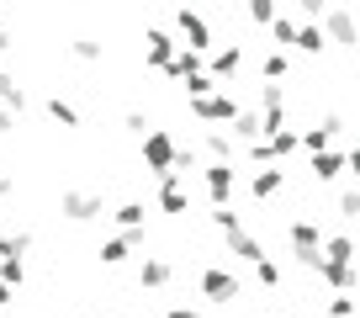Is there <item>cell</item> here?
I'll return each instance as SVG.
<instances>
[{
	"mask_svg": "<svg viewBox=\"0 0 360 318\" xmlns=\"http://www.w3.org/2000/svg\"><path fill=\"white\" fill-rule=\"evenodd\" d=\"M286 69H292V58L270 48V53H265V64H259V75H265V85H276V80H286Z\"/></svg>",
	"mask_w": 360,
	"mask_h": 318,
	"instance_id": "f1b7e54d",
	"label": "cell"
},
{
	"mask_svg": "<svg viewBox=\"0 0 360 318\" xmlns=\"http://www.w3.org/2000/svg\"><path fill=\"white\" fill-rule=\"evenodd\" d=\"M112 217H117V228H122V234H143V217H148V212H143V202H122Z\"/></svg>",
	"mask_w": 360,
	"mask_h": 318,
	"instance_id": "7402d4cb",
	"label": "cell"
},
{
	"mask_svg": "<svg viewBox=\"0 0 360 318\" xmlns=\"http://www.w3.org/2000/svg\"><path fill=\"white\" fill-rule=\"evenodd\" d=\"M302 148H307V159H313V154H328V148H334V133H328L323 122H318V127H302Z\"/></svg>",
	"mask_w": 360,
	"mask_h": 318,
	"instance_id": "d4e9b609",
	"label": "cell"
},
{
	"mask_svg": "<svg viewBox=\"0 0 360 318\" xmlns=\"http://www.w3.org/2000/svg\"><path fill=\"white\" fill-rule=\"evenodd\" d=\"M11 303H16V286H6V281H0V313H6Z\"/></svg>",
	"mask_w": 360,
	"mask_h": 318,
	"instance_id": "b9f144b4",
	"label": "cell"
},
{
	"mask_svg": "<svg viewBox=\"0 0 360 318\" xmlns=\"http://www.w3.org/2000/svg\"><path fill=\"white\" fill-rule=\"evenodd\" d=\"M212 223H217V234H223V238L244 234V223H238V212H233V207H217V212H212Z\"/></svg>",
	"mask_w": 360,
	"mask_h": 318,
	"instance_id": "836d02e7",
	"label": "cell"
},
{
	"mask_svg": "<svg viewBox=\"0 0 360 318\" xmlns=\"http://www.w3.org/2000/svg\"><path fill=\"white\" fill-rule=\"evenodd\" d=\"M307 170H313V181L334 186L339 175L349 170V148H328V154H313V165H307Z\"/></svg>",
	"mask_w": 360,
	"mask_h": 318,
	"instance_id": "7c38bea8",
	"label": "cell"
},
{
	"mask_svg": "<svg viewBox=\"0 0 360 318\" xmlns=\"http://www.w3.org/2000/svg\"><path fill=\"white\" fill-rule=\"evenodd\" d=\"M244 165H276V159H270V144H249L244 148Z\"/></svg>",
	"mask_w": 360,
	"mask_h": 318,
	"instance_id": "ab89813d",
	"label": "cell"
},
{
	"mask_svg": "<svg viewBox=\"0 0 360 318\" xmlns=\"http://www.w3.org/2000/svg\"><path fill=\"white\" fill-rule=\"evenodd\" d=\"M169 281H175V265H169L165 255H148V260L138 265V286H148V292H165Z\"/></svg>",
	"mask_w": 360,
	"mask_h": 318,
	"instance_id": "4fadbf2b",
	"label": "cell"
},
{
	"mask_svg": "<svg viewBox=\"0 0 360 318\" xmlns=\"http://www.w3.org/2000/svg\"><path fill=\"white\" fill-rule=\"evenodd\" d=\"M355 244H360V223H355Z\"/></svg>",
	"mask_w": 360,
	"mask_h": 318,
	"instance_id": "c3c4849f",
	"label": "cell"
},
{
	"mask_svg": "<svg viewBox=\"0 0 360 318\" xmlns=\"http://www.w3.org/2000/svg\"><path fill=\"white\" fill-rule=\"evenodd\" d=\"M297 32H302V22H292V16H281V22L270 27V37H276V53H281V48H297Z\"/></svg>",
	"mask_w": 360,
	"mask_h": 318,
	"instance_id": "83f0119b",
	"label": "cell"
},
{
	"mask_svg": "<svg viewBox=\"0 0 360 318\" xmlns=\"http://www.w3.org/2000/svg\"><path fill=\"white\" fill-rule=\"evenodd\" d=\"M48 117H53L58 127H79V112H75V101H64V96H48Z\"/></svg>",
	"mask_w": 360,
	"mask_h": 318,
	"instance_id": "4316f807",
	"label": "cell"
},
{
	"mask_svg": "<svg viewBox=\"0 0 360 318\" xmlns=\"http://www.w3.org/2000/svg\"><path fill=\"white\" fill-rule=\"evenodd\" d=\"M32 234H0V260H27Z\"/></svg>",
	"mask_w": 360,
	"mask_h": 318,
	"instance_id": "484cf974",
	"label": "cell"
},
{
	"mask_svg": "<svg viewBox=\"0 0 360 318\" xmlns=\"http://www.w3.org/2000/svg\"><path fill=\"white\" fill-rule=\"evenodd\" d=\"M228 255H233V260H244V265H259V260H265V244H259V238L244 228V234L228 238Z\"/></svg>",
	"mask_w": 360,
	"mask_h": 318,
	"instance_id": "e0dca14e",
	"label": "cell"
},
{
	"mask_svg": "<svg viewBox=\"0 0 360 318\" xmlns=\"http://www.w3.org/2000/svg\"><path fill=\"white\" fill-rule=\"evenodd\" d=\"M106 207H101V196L96 191H64L58 196V217H69V223H96Z\"/></svg>",
	"mask_w": 360,
	"mask_h": 318,
	"instance_id": "52a82bcc",
	"label": "cell"
},
{
	"mask_svg": "<svg viewBox=\"0 0 360 318\" xmlns=\"http://www.w3.org/2000/svg\"><path fill=\"white\" fill-rule=\"evenodd\" d=\"M323 37H328V48L360 53V22H355V11H328L323 16Z\"/></svg>",
	"mask_w": 360,
	"mask_h": 318,
	"instance_id": "5b68a950",
	"label": "cell"
},
{
	"mask_svg": "<svg viewBox=\"0 0 360 318\" xmlns=\"http://www.w3.org/2000/svg\"><path fill=\"white\" fill-rule=\"evenodd\" d=\"M349 175H355V181H360V144L349 148Z\"/></svg>",
	"mask_w": 360,
	"mask_h": 318,
	"instance_id": "ee69618b",
	"label": "cell"
},
{
	"mask_svg": "<svg viewBox=\"0 0 360 318\" xmlns=\"http://www.w3.org/2000/svg\"><path fill=\"white\" fill-rule=\"evenodd\" d=\"M318 276H323L334 292H349V286H360V265H334V260H323V265H318Z\"/></svg>",
	"mask_w": 360,
	"mask_h": 318,
	"instance_id": "ac0fdd59",
	"label": "cell"
},
{
	"mask_svg": "<svg viewBox=\"0 0 360 318\" xmlns=\"http://www.w3.org/2000/svg\"><path fill=\"white\" fill-rule=\"evenodd\" d=\"M0 133H16V112H6V106H0Z\"/></svg>",
	"mask_w": 360,
	"mask_h": 318,
	"instance_id": "7bdbcfd3",
	"label": "cell"
},
{
	"mask_svg": "<svg viewBox=\"0 0 360 318\" xmlns=\"http://www.w3.org/2000/svg\"><path fill=\"white\" fill-rule=\"evenodd\" d=\"M265 144H270V159H276V165H281V159H292L297 148H302V133H292V127H286V133L265 138Z\"/></svg>",
	"mask_w": 360,
	"mask_h": 318,
	"instance_id": "603a6c76",
	"label": "cell"
},
{
	"mask_svg": "<svg viewBox=\"0 0 360 318\" xmlns=\"http://www.w3.org/2000/svg\"><path fill=\"white\" fill-rule=\"evenodd\" d=\"M249 22H255V27H276V22H281L276 0H255V6H249Z\"/></svg>",
	"mask_w": 360,
	"mask_h": 318,
	"instance_id": "1f68e13d",
	"label": "cell"
},
{
	"mask_svg": "<svg viewBox=\"0 0 360 318\" xmlns=\"http://www.w3.org/2000/svg\"><path fill=\"white\" fill-rule=\"evenodd\" d=\"M0 48H16V37H11V32H6V27H0Z\"/></svg>",
	"mask_w": 360,
	"mask_h": 318,
	"instance_id": "7dc6e473",
	"label": "cell"
},
{
	"mask_svg": "<svg viewBox=\"0 0 360 318\" xmlns=\"http://www.w3.org/2000/svg\"><path fill=\"white\" fill-rule=\"evenodd\" d=\"M207 196L212 207H233V186H238V165H207Z\"/></svg>",
	"mask_w": 360,
	"mask_h": 318,
	"instance_id": "ba28073f",
	"label": "cell"
},
{
	"mask_svg": "<svg viewBox=\"0 0 360 318\" xmlns=\"http://www.w3.org/2000/svg\"><path fill=\"white\" fill-rule=\"evenodd\" d=\"M16 191V175H0V196H11Z\"/></svg>",
	"mask_w": 360,
	"mask_h": 318,
	"instance_id": "f6af8a7d",
	"label": "cell"
},
{
	"mask_svg": "<svg viewBox=\"0 0 360 318\" xmlns=\"http://www.w3.org/2000/svg\"><path fill=\"white\" fill-rule=\"evenodd\" d=\"M228 133H233V144H265V117H259V112H238V122L233 127H228Z\"/></svg>",
	"mask_w": 360,
	"mask_h": 318,
	"instance_id": "2e32d148",
	"label": "cell"
},
{
	"mask_svg": "<svg viewBox=\"0 0 360 318\" xmlns=\"http://www.w3.org/2000/svg\"><path fill=\"white\" fill-rule=\"evenodd\" d=\"M0 281H6V286H22L27 281V260H0Z\"/></svg>",
	"mask_w": 360,
	"mask_h": 318,
	"instance_id": "d590c367",
	"label": "cell"
},
{
	"mask_svg": "<svg viewBox=\"0 0 360 318\" xmlns=\"http://www.w3.org/2000/svg\"><path fill=\"white\" fill-rule=\"evenodd\" d=\"M143 165H148V175H175V165H180V144L165 133V127H154V133L143 138Z\"/></svg>",
	"mask_w": 360,
	"mask_h": 318,
	"instance_id": "7a4b0ae2",
	"label": "cell"
},
{
	"mask_svg": "<svg viewBox=\"0 0 360 318\" xmlns=\"http://www.w3.org/2000/svg\"><path fill=\"white\" fill-rule=\"evenodd\" d=\"M259 117H286V91L281 85H259Z\"/></svg>",
	"mask_w": 360,
	"mask_h": 318,
	"instance_id": "cb8c5ba5",
	"label": "cell"
},
{
	"mask_svg": "<svg viewBox=\"0 0 360 318\" xmlns=\"http://www.w3.org/2000/svg\"><path fill=\"white\" fill-rule=\"evenodd\" d=\"M165 318H202V313H196V307H186V303H169Z\"/></svg>",
	"mask_w": 360,
	"mask_h": 318,
	"instance_id": "60d3db41",
	"label": "cell"
},
{
	"mask_svg": "<svg viewBox=\"0 0 360 318\" xmlns=\"http://www.w3.org/2000/svg\"><path fill=\"white\" fill-rule=\"evenodd\" d=\"M175 32H180V43L191 48V53H202V58H212V53H217L207 16H196V11H175Z\"/></svg>",
	"mask_w": 360,
	"mask_h": 318,
	"instance_id": "3957f363",
	"label": "cell"
},
{
	"mask_svg": "<svg viewBox=\"0 0 360 318\" xmlns=\"http://www.w3.org/2000/svg\"><path fill=\"white\" fill-rule=\"evenodd\" d=\"M133 244H143V234H117L101 244V265H127L133 260Z\"/></svg>",
	"mask_w": 360,
	"mask_h": 318,
	"instance_id": "9a60e30c",
	"label": "cell"
},
{
	"mask_svg": "<svg viewBox=\"0 0 360 318\" xmlns=\"http://www.w3.org/2000/svg\"><path fill=\"white\" fill-rule=\"evenodd\" d=\"M11 85H16V80L6 75V69H0V101H6V91H11Z\"/></svg>",
	"mask_w": 360,
	"mask_h": 318,
	"instance_id": "bcb514c9",
	"label": "cell"
},
{
	"mask_svg": "<svg viewBox=\"0 0 360 318\" xmlns=\"http://www.w3.org/2000/svg\"><path fill=\"white\" fill-rule=\"evenodd\" d=\"M69 53H75L79 64H101V43H96V37H75V43H69Z\"/></svg>",
	"mask_w": 360,
	"mask_h": 318,
	"instance_id": "d6a6232c",
	"label": "cell"
},
{
	"mask_svg": "<svg viewBox=\"0 0 360 318\" xmlns=\"http://www.w3.org/2000/svg\"><path fill=\"white\" fill-rule=\"evenodd\" d=\"M328 318H355V297H328Z\"/></svg>",
	"mask_w": 360,
	"mask_h": 318,
	"instance_id": "8d00e7d4",
	"label": "cell"
},
{
	"mask_svg": "<svg viewBox=\"0 0 360 318\" xmlns=\"http://www.w3.org/2000/svg\"><path fill=\"white\" fill-rule=\"evenodd\" d=\"M286 244H292L297 265H307V271H318V265H323V228H318V217L297 212L292 223H286Z\"/></svg>",
	"mask_w": 360,
	"mask_h": 318,
	"instance_id": "6da1fadb",
	"label": "cell"
},
{
	"mask_svg": "<svg viewBox=\"0 0 360 318\" xmlns=\"http://www.w3.org/2000/svg\"><path fill=\"white\" fill-rule=\"evenodd\" d=\"M328 48V37H323V27L318 22H302V32H297V53H307V58H318Z\"/></svg>",
	"mask_w": 360,
	"mask_h": 318,
	"instance_id": "44dd1931",
	"label": "cell"
},
{
	"mask_svg": "<svg viewBox=\"0 0 360 318\" xmlns=\"http://www.w3.org/2000/svg\"><path fill=\"white\" fill-rule=\"evenodd\" d=\"M238 69H244V48H238V43H223L212 58H207V75H212L217 85H233Z\"/></svg>",
	"mask_w": 360,
	"mask_h": 318,
	"instance_id": "9c48e42d",
	"label": "cell"
},
{
	"mask_svg": "<svg viewBox=\"0 0 360 318\" xmlns=\"http://www.w3.org/2000/svg\"><path fill=\"white\" fill-rule=\"evenodd\" d=\"M238 112H244V106H238L233 91H217V96H207V101H191V117H196V122H212V127H217V122L233 127Z\"/></svg>",
	"mask_w": 360,
	"mask_h": 318,
	"instance_id": "277c9868",
	"label": "cell"
},
{
	"mask_svg": "<svg viewBox=\"0 0 360 318\" xmlns=\"http://www.w3.org/2000/svg\"><path fill=\"white\" fill-rule=\"evenodd\" d=\"M323 260L355 265V234H328V238H323Z\"/></svg>",
	"mask_w": 360,
	"mask_h": 318,
	"instance_id": "ffe728a7",
	"label": "cell"
},
{
	"mask_svg": "<svg viewBox=\"0 0 360 318\" xmlns=\"http://www.w3.org/2000/svg\"><path fill=\"white\" fill-rule=\"evenodd\" d=\"M0 106H6V112H16V117H22V112H27V91H22V85H11V91H6V101H0Z\"/></svg>",
	"mask_w": 360,
	"mask_h": 318,
	"instance_id": "74e56055",
	"label": "cell"
},
{
	"mask_svg": "<svg viewBox=\"0 0 360 318\" xmlns=\"http://www.w3.org/2000/svg\"><path fill=\"white\" fill-rule=\"evenodd\" d=\"M122 127H127V133H138V138H148V133H154L143 112H127V117H122Z\"/></svg>",
	"mask_w": 360,
	"mask_h": 318,
	"instance_id": "f35d334b",
	"label": "cell"
},
{
	"mask_svg": "<svg viewBox=\"0 0 360 318\" xmlns=\"http://www.w3.org/2000/svg\"><path fill=\"white\" fill-rule=\"evenodd\" d=\"M217 91H228V85H217L212 75H196V80H186V96H191V101H207V96H217Z\"/></svg>",
	"mask_w": 360,
	"mask_h": 318,
	"instance_id": "4dcf8cb0",
	"label": "cell"
},
{
	"mask_svg": "<svg viewBox=\"0 0 360 318\" xmlns=\"http://www.w3.org/2000/svg\"><path fill=\"white\" fill-rule=\"evenodd\" d=\"M165 75H169V80H196V75H207V58H202V53H191V48H180L175 64H169Z\"/></svg>",
	"mask_w": 360,
	"mask_h": 318,
	"instance_id": "d6986e66",
	"label": "cell"
},
{
	"mask_svg": "<svg viewBox=\"0 0 360 318\" xmlns=\"http://www.w3.org/2000/svg\"><path fill=\"white\" fill-rule=\"evenodd\" d=\"M255 281L265 286V292H276V286H281V265H276V260H259L255 265Z\"/></svg>",
	"mask_w": 360,
	"mask_h": 318,
	"instance_id": "e575fe53",
	"label": "cell"
},
{
	"mask_svg": "<svg viewBox=\"0 0 360 318\" xmlns=\"http://www.w3.org/2000/svg\"><path fill=\"white\" fill-rule=\"evenodd\" d=\"M159 212H169V217L191 212V196H186V181H180V175H165V181H159Z\"/></svg>",
	"mask_w": 360,
	"mask_h": 318,
	"instance_id": "8fae6325",
	"label": "cell"
},
{
	"mask_svg": "<svg viewBox=\"0 0 360 318\" xmlns=\"http://www.w3.org/2000/svg\"><path fill=\"white\" fill-rule=\"evenodd\" d=\"M281 186H286V170H281V165H270V170H255V181H249V196H255V202H270Z\"/></svg>",
	"mask_w": 360,
	"mask_h": 318,
	"instance_id": "5bb4252c",
	"label": "cell"
},
{
	"mask_svg": "<svg viewBox=\"0 0 360 318\" xmlns=\"http://www.w3.org/2000/svg\"><path fill=\"white\" fill-rule=\"evenodd\" d=\"M143 53H148V64L165 75V69L175 64V53H180V37L165 32V27H143Z\"/></svg>",
	"mask_w": 360,
	"mask_h": 318,
	"instance_id": "8992f818",
	"label": "cell"
},
{
	"mask_svg": "<svg viewBox=\"0 0 360 318\" xmlns=\"http://www.w3.org/2000/svg\"><path fill=\"white\" fill-rule=\"evenodd\" d=\"M334 207H339V217H349V223H360V186H345V191L334 196Z\"/></svg>",
	"mask_w": 360,
	"mask_h": 318,
	"instance_id": "f546056e",
	"label": "cell"
},
{
	"mask_svg": "<svg viewBox=\"0 0 360 318\" xmlns=\"http://www.w3.org/2000/svg\"><path fill=\"white\" fill-rule=\"evenodd\" d=\"M202 292L212 297V303H233L244 286H238V276H228L223 265H207V271H202Z\"/></svg>",
	"mask_w": 360,
	"mask_h": 318,
	"instance_id": "30bf717a",
	"label": "cell"
}]
</instances>
